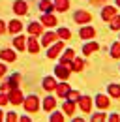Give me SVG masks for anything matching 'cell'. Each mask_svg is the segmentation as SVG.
Masks as SVG:
<instances>
[{
  "label": "cell",
  "instance_id": "f546056e",
  "mask_svg": "<svg viewBox=\"0 0 120 122\" xmlns=\"http://www.w3.org/2000/svg\"><path fill=\"white\" fill-rule=\"evenodd\" d=\"M111 56H113V58H120V41L113 45V49H111Z\"/></svg>",
  "mask_w": 120,
  "mask_h": 122
},
{
  "label": "cell",
  "instance_id": "5bb4252c",
  "mask_svg": "<svg viewBox=\"0 0 120 122\" xmlns=\"http://www.w3.org/2000/svg\"><path fill=\"white\" fill-rule=\"evenodd\" d=\"M83 68H85V62L81 60V58H77V56L70 62V70H71V71H81Z\"/></svg>",
  "mask_w": 120,
  "mask_h": 122
},
{
  "label": "cell",
  "instance_id": "4316f807",
  "mask_svg": "<svg viewBox=\"0 0 120 122\" xmlns=\"http://www.w3.org/2000/svg\"><path fill=\"white\" fill-rule=\"evenodd\" d=\"M109 94L113 98H120V85H109Z\"/></svg>",
  "mask_w": 120,
  "mask_h": 122
},
{
  "label": "cell",
  "instance_id": "ab89813d",
  "mask_svg": "<svg viewBox=\"0 0 120 122\" xmlns=\"http://www.w3.org/2000/svg\"><path fill=\"white\" fill-rule=\"evenodd\" d=\"M19 120H21V122H30V118H28V117H21Z\"/></svg>",
  "mask_w": 120,
  "mask_h": 122
},
{
  "label": "cell",
  "instance_id": "ba28073f",
  "mask_svg": "<svg viewBox=\"0 0 120 122\" xmlns=\"http://www.w3.org/2000/svg\"><path fill=\"white\" fill-rule=\"evenodd\" d=\"M96 107H100V109H109L111 107V102H109V98L107 96H103V94H98L96 96Z\"/></svg>",
  "mask_w": 120,
  "mask_h": 122
},
{
  "label": "cell",
  "instance_id": "ffe728a7",
  "mask_svg": "<svg viewBox=\"0 0 120 122\" xmlns=\"http://www.w3.org/2000/svg\"><path fill=\"white\" fill-rule=\"evenodd\" d=\"M8 28H10V32L11 34H17V32H21V28H23V25H21V21H11L10 25H8Z\"/></svg>",
  "mask_w": 120,
  "mask_h": 122
},
{
  "label": "cell",
  "instance_id": "74e56055",
  "mask_svg": "<svg viewBox=\"0 0 120 122\" xmlns=\"http://www.w3.org/2000/svg\"><path fill=\"white\" fill-rule=\"evenodd\" d=\"M4 75H6V66H4V64H0V79H2Z\"/></svg>",
  "mask_w": 120,
  "mask_h": 122
},
{
  "label": "cell",
  "instance_id": "e575fe53",
  "mask_svg": "<svg viewBox=\"0 0 120 122\" xmlns=\"http://www.w3.org/2000/svg\"><path fill=\"white\" fill-rule=\"evenodd\" d=\"M6 118H8V122H15V120H19L17 113H13V111H11V113H8V115H6Z\"/></svg>",
  "mask_w": 120,
  "mask_h": 122
},
{
  "label": "cell",
  "instance_id": "4fadbf2b",
  "mask_svg": "<svg viewBox=\"0 0 120 122\" xmlns=\"http://www.w3.org/2000/svg\"><path fill=\"white\" fill-rule=\"evenodd\" d=\"M41 25H45V26H55L56 25V17L51 15V13H45V15H41Z\"/></svg>",
  "mask_w": 120,
  "mask_h": 122
},
{
  "label": "cell",
  "instance_id": "ac0fdd59",
  "mask_svg": "<svg viewBox=\"0 0 120 122\" xmlns=\"http://www.w3.org/2000/svg\"><path fill=\"white\" fill-rule=\"evenodd\" d=\"M13 45H15V49H17V51H23V49L26 47V40H25L23 36H17V38L13 40Z\"/></svg>",
  "mask_w": 120,
  "mask_h": 122
},
{
  "label": "cell",
  "instance_id": "83f0119b",
  "mask_svg": "<svg viewBox=\"0 0 120 122\" xmlns=\"http://www.w3.org/2000/svg\"><path fill=\"white\" fill-rule=\"evenodd\" d=\"M56 36H58V38H62V40H70V38H71V32L68 30V28H60Z\"/></svg>",
  "mask_w": 120,
  "mask_h": 122
},
{
  "label": "cell",
  "instance_id": "f1b7e54d",
  "mask_svg": "<svg viewBox=\"0 0 120 122\" xmlns=\"http://www.w3.org/2000/svg\"><path fill=\"white\" fill-rule=\"evenodd\" d=\"M111 28L113 30H120V15H115L111 19Z\"/></svg>",
  "mask_w": 120,
  "mask_h": 122
},
{
  "label": "cell",
  "instance_id": "60d3db41",
  "mask_svg": "<svg viewBox=\"0 0 120 122\" xmlns=\"http://www.w3.org/2000/svg\"><path fill=\"white\" fill-rule=\"evenodd\" d=\"M2 118H4V113H2V109H0V120H2Z\"/></svg>",
  "mask_w": 120,
  "mask_h": 122
},
{
  "label": "cell",
  "instance_id": "d6a6232c",
  "mask_svg": "<svg viewBox=\"0 0 120 122\" xmlns=\"http://www.w3.org/2000/svg\"><path fill=\"white\" fill-rule=\"evenodd\" d=\"M64 120V115L62 113H53L51 115V122H62Z\"/></svg>",
  "mask_w": 120,
  "mask_h": 122
},
{
  "label": "cell",
  "instance_id": "f35d334b",
  "mask_svg": "<svg viewBox=\"0 0 120 122\" xmlns=\"http://www.w3.org/2000/svg\"><path fill=\"white\" fill-rule=\"evenodd\" d=\"M4 32H6V25L0 21V34H4Z\"/></svg>",
  "mask_w": 120,
  "mask_h": 122
},
{
  "label": "cell",
  "instance_id": "1f68e13d",
  "mask_svg": "<svg viewBox=\"0 0 120 122\" xmlns=\"http://www.w3.org/2000/svg\"><path fill=\"white\" fill-rule=\"evenodd\" d=\"M19 79H21V77L17 75V73L10 77V86H11V88H17V85H19Z\"/></svg>",
  "mask_w": 120,
  "mask_h": 122
},
{
  "label": "cell",
  "instance_id": "30bf717a",
  "mask_svg": "<svg viewBox=\"0 0 120 122\" xmlns=\"http://www.w3.org/2000/svg\"><path fill=\"white\" fill-rule=\"evenodd\" d=\"M75 58V51L73 49H66V53H64V56L60 58V64H64V66H70V62Z\"/></svg>",
  "mask_w": 120,
  "mask_h": 122
},
{
  "label": "cell",
  "instance_id": "9a60e30c",
  "mask_svg": "<svg viewBox=\"0 0 120 122\" xmlns=\"http://www.w3.org/2000/svg\"><path fill=\"white\" fill-rule=\"evenodd\" d=\"M55 90H56V94H58L60 98H66V96H68V92L71 90V88H70L66 83H62V85H56V88H55Z\"/></svg>",
  "mask_w": 120,
  "mask_h": 122
},
{
  "label": "cell",
  "instance_id": "8d00e7d4",
  "mask_svg": "<svg viewBox=\"0 0 120 122\" xmlns=\"http://www.w3.org/2000/svg\"><path fill=\"white\" fill-rule=\"evenodd\" d=\"M109 120H111V122H118V120H120V117L115 113V115H111V117H109Z\"/></svg>",
  "mask_w": 120,
  "mask_h": 122
},
{
  "label": "cell",
  "instance_id": "5b68a950",
  "mask_svg": "<svg viewBox=\"0 0 120 122\" xmlns=\"http://www.w3.org/2000/svg\"><path fill=\"white\" fill-rule=\"evenodd\" d=\"M8 100H10L13 105H19V103H23L25 98H23V94H21L19 88H11V90H10V96H8Z\"/></svg>",
  "mask_w": 120,
  "mask_h": 122
},
{
  "label": "cell",
  "instance_id": "8fae6325",
  "mask_svg": "<svg viewBox=\"0 0 120 122\" xmlns=\"http://www.w3.org/2000/svg\"><path fill=\"white\" fill-rule=\"evenodd\" d=\"M115 15H116V10L113 6H107V8H103V11H101V19L103 21H111Z\"/></svg>",
  "mask_w": 120,
  "mask_h": 122
},
{
  "label": "cell",
  "instance_id": "e0dca14e",
  "mask_svg": "<svg viewBox=\"0 0 120 122\" xmlns=\"http://www.w3.org/2000/svg\"><path fill=\"white\" fill-rule=\"evenodd\" d=\"M55 40H56V34L55 32H47V34H43V38H41V43L43 45H51Z\"/></svg>",
  "mask_w": 120,
  "mask_h": 122
},
{
  "label": "cell",
  "instance_id": "6da1fadb",
  "mask_svg": "<svg viewBox=\"0 0 120 122\" xmlns=\"http://www.w3.org/2000/svg\"><path fill=\"white\" fill-rule=\"evenodd\" d=\"M23 103H25V109H26L28 113H36V111L40 109L38 96H28V98H25V100H23Z\"/></svg>",
  "mask_w": 120,
  "mask_h": 122
},
{
  "label": "cell",
  "instance_id": "cb8c5ba5",
  "mask_svg": "<svg viewBox=\"0 0 120 122\" xmlns=\"http://www.w3.org/2000/svg\"><path fill=\"white\" fill-rule=\"evenodd\" d=\"M26 45H28V51H30V53H38V51H40V43L34 40V36L28 40V43H26Z\"/></svg>",
  "mask_w": 120,
  "mask_h": 122
},
{
  "label": "cell",
  "instance_id": "8992f818",
  "mask_svg": "<svg viewBox=\"0 0 120 122\" xmlns=\"http://www.w3.org/2000/svg\"><path fill=\"white\" fill-rule=\"evenodd\" d=\"M13 11L17 15H26V11H28V4L25 2V0H17L13 4Z\"/></svg>",
  "mask_w": 120,
  "mask_h": 122
},
{
  "label": "cell",
  "instance_id": "b9f144b4",
  "mask_svg": "<svg viewBox=\"0 0 120 122\" xmlns=\"http://www.w3.org/2000/svg\"><path fill=\"white\" fill-rule=\"evenodd\" d=\"M116 6H118V8H120V0H116Z\"/></svg>",
  "mask_w": 120,
  "mask_h": 122
},
{
  "label": "cell",
  "instance_id": "9c48e42d",
  "mask_svg": "<svg viewBox=\"0 0 120 122\" xmlns=\"http://www.w3.org/2000/svg\"><path fill=\"white\" fill-rule=\"evenodd\" d=\"M79 36H81L83 40H92V38L96 36V30H94L92 26H83L81 32H79Z\"/></svg>",
  "mask_w": 120,
  "mask_h": 122
},
{
  "label": "cell",
  "instance_id": "d6986e66",
  "mask_svg": "<svg viewBox=\"0 0 120 122\" xmlns=\"http://www.w3.org/2000/svg\"><path fill=\"white\" fill-rule=\"evenodd\" d=\"M28 32H30V36L41 34V25H40V23H30L28 25Z\"/></svg>",
  "mask_w": 120,
  "mask_h": 122
},
{
  "label": "cell",
  "instance_id": "2e32d148",
  "mask_svg": "<svg viewBox=\"0 0 120 122\" xmlns=\"http://www.w3.org/2000/svg\"><path fill=\"white\" fill-rule=\"evenodd\" d=\"M55 10H58V11H66L68 8H70V0H55Z\"/></svg>",
  "mask_w": 120,
  "mask_h": 122
},
{
  "label": "cell",
  "instance_id": "7a4b0ae2",
  "mask_svg": "<svg viewBox=\"0 0 120 122\" xmlns=\"http://www.w3.org/2000/svg\"><path fill=\"white\" fill-rule=\"evenodd\" d=\"M77 102H79V107H81L83 113H90V111H92V103H94V102H92L90 96H81Z\"/></svg>",
  "mask_w": 120,
  "mask_h": 122
},
{
  "label": "cell",
  "instance_id": "277c9868",
  "mask_svg": "<svg viewBox=\"0 0 120 122\" xmlns=\"http://www.w3.org/2000/svg\"><path fill=\"white\" fill-rule=\"evenodd\" d=\"M55 73H56V77H58V79L66 81V79L70 77V73H71V70H70V66L60 64V66H56V68H55Z\"/></svg>",
  "mask_w": 120,
  "mask_h": 122
},
{
  "label": "cell",
  "instance_id": "d4e9b609",
  "mask_svg": "<svg viewBox=\"0 0 120 122\" xmlns=\"http://www.w3.org/2000/svg\"><path fill=\"white\" fill-rule=\"evenodd\" d=\"M53 8H55V6H53V4L49 2V0H41V2H40V10H41L43 13H49V11L53 10Z\"/></svg>",
  "mask_w": 120,
  "mask_h": 122
},
{
  "label": "cell",
  "instance_id": "d590c367",
  "mask_svg": "<svg viewBox=\"0 0 120 122\" xmlns=\"http://www.w3.org/2000/svg\"><path fill=\"white\" fill-rule=\"evenodd\" d=\"M8 102H10V100H8V96H6V94H0V107L6 105Z\"/></svg>",
  "mask_w": 120,
  "mask_h": 122
},
{
  "label": "cell",
  "instance_id": "484cf974",
  "mask_svg": "<svg viewBox=\"0 0 120 122\" xmlns=\"http://www.w3.org/2000/svg\"><path fill=\"white\" fill-rule=\"evenodd\" d=\"M64 113L66 115H73L75 113V102H66L64 103Z\"/></svg>",
  "mask_w": 120,
  "mask_h": 122
},
{
  "label": "cell",
  "instance_id": "4dcf8cb0",
  "mask_svg": "<svg viewBox=\"0 0 120 122\" xmlns=\"http://www.w3.org/2000/svg\"><path fill=\"white\" fill-rule=\"evenodd\" d=\"M66 98H70V102H77V100L81 98V94H79L77 90H70V92H68V96H66Z\"/></svg>",
  "mask_w": 120,
  "mask_h": 122
},
{
  "label": "cell",
  "instance_id": "52a82bcc",
  "mask_svg": "<svg viewBox=\"0 0 120 122\" xmlns=\"http://www.w3.org/2000/svg\"><path fill=\"white\" fill-rule=\"evenodd\" d=\"M62 51H64V41H56L55 45H53L51 49H49L47 56H49V58H56V56H58L60 53H62Z\"/></svg>",
  "mask_w": 120,
  "mask_h": 122
},
{
  "label": "cell",
  "instance_id": "603a6c76",
  "mask_svg": "<svg viewBox=\"0 0 120 122\" xmlns=\"http://www.w3.org/2000/svg\"><path fill=\"white\" fill-rule=\"evenodd\" d=\"M55 105H56L55 98H45V100H43V109H45V111H53Z\"/></svg>",
  "mask_w": 120,
  "mask_h": 122
},
{
  "label": "cell",
  "instance_id": "44dd1931",
  "mask_svg": "<svg viewBox=\"0 0 120 122\" xmlns=\"http://www.w3.org/2000/svg\"><path fill=\"white\" fill-rule=\"evenodd\" d=\"M98 49H100V45H98V43H94V41H90V43H86V45L83 47V53H85V55L88 56L90 53H94V51H98Z\"/></svg>",
  "mask_w": 120,
  "mask_h": 122
},
{
  "label": "cell",
  "instance_id": "836d02e7",
  "mask_svg": "<svg viewBox=\"0 0 120 122\" xmlns=\"http://www.w3.org/2000/svg\"><path fill=\"white\" fill-rule=\"evenodd\" d=\"M92 120L94 122H101V120H107V118H105L103 113H96V115H92Z\"/></svg>",
  "mask_w": 120,
  "mask_h": 122
},
{
  "label": "cell",
  "instance_id": "7402d4cb",
  "mask_svg": "<svg viewBox=\"0 0 120 122\" xmlns=\"http://www.w3.org/2000/svg\"><path fill=\"white\" fill-rule=\"evenodd\" d=\"M43 88L45 90H55V88H56V81H55L53 77H47L43 81Z\"/></svg>",
  "mask_w": 120,
  "mask_h": 122
},
{
  "label": "cell",
  "instance_id": "3957f363",
  "mask_svg": "<svg viewBox=\"0 0 120 122\" xmlns=\"http://www.w3.org/2000/svg\"><path fill=\"white\" fill-rule=\"evenodd\" d=\"M73 21L75 23H90L92 21V15H90L88 11H85V10H79V11H75V15H73Z\"/></svg>",
  "mask_w": 120,
  "mask_h": 122
},
{
  "label": "cell",
  "instance_id": "7c38bea8",
  "mask_svg": "<svg viewBox=\"0 0 120 122\" xmlns=\"http://www.w3.org/2000/svg\"><path fill=\"white\" fill-rule=\"evenodd\" d=\"M0 58L6 60V62L17 60V58H15V51H11V49H4V51H0Z\"/></svg>",
  "mask_w": 120,
  "mask_h": 122
}]
</instances>
